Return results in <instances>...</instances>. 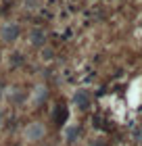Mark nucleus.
<instances>
[{
    "mask_svg": "<svg viewBox=\"0 0 142 146\" xmlns=\"http://www.w3.org/2000/svg\"><path fill=\"white\" fill-rule=\"evenodd\" d=\"M65 117H67V111L61 107V109H57V113H55V119H57V123H63L65 121Z\"/></svg>",
    "mask_w": 142,
    "mask_h": 146,
    "instance_id": "1",
    "label": "nucleus"
}]
</instances>
